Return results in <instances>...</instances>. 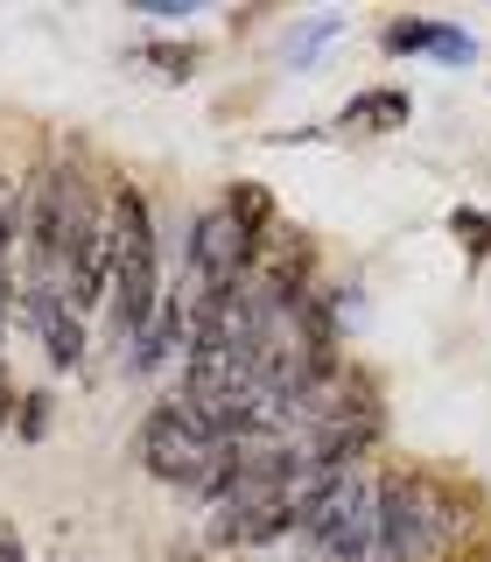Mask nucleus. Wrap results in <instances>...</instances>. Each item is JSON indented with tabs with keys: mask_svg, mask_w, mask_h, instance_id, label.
Here are the masks:
<instances>
[{
	"mask_svg": "<svg viewBox=\"0 0 491 562\" xmlns=\"http://www.w3.org/2000/svg\"><path fill=\"white\" fill-rule=\"evenodd\" d=\"M105 303H113V330L140 338L162 310V254H155V218L148 198L134 183H113V281H105Z\"/></svg>",
	"mask_w": 491,
	"mask_h": 562,
	"instance_id": "f257e3e1",
	"label": "nucleus"
},
{
	"mask_svg": "<svg viewBox=\"0 0 491 562\" xmlns=\"http://www.w3.org/2000/svg\"><path fill=\"white\" fill-rule=\"evenodd\" d=\"M134 450H140V464H148L162 485H175V492H204V499H210V492L232 479V464H239L246 443H225V436H210L190 408H175V401H169V408H155L148 422H140V443H134Z\"/></svg>",
	"mask_w": 491,
	"mask_h": 562,
	"instance_id": "f03ea898",
	"label": "nucleus"
},
{
	"mask_svg": "<svg viewBox=\"0 0 491 562\" xmlns=\"http://www.w3.org/2000/svg\"><path fill=\"white\" fill-rule=\"evenodd\" d=\"M456 541V506L414 471L379 479V541L373 562H443Z\"/></svg>",
	"mask_w": 491,
	"mask_h": 562,
	"instance_id": "7ed1b4c3",
	"label": "nucleus"
},
{
	"mask_svg": "<svg viewBox=\"0 0 491 562\" xmlns=\"http://www.w3.org/2000/svg\"><path fill=\"white\" fill-rule=\"evenodd\" d=\"M302 549L316 562H373L379 541V485L365 471H338L316 499L302 506Z\"/></svg>",
	"mask_w": 491,
	"mask_h": 562,
	"instance_id": "20e7f679",
	"label": "nucleus"
},
{
	"mask_svg": "<svg viewBox=\"0 0 491 562\" xmlns=\"http://www.w3.org/2000/svg\"><path fill=\"white\" fill-rule=\"evenodd\" d=\"M379 43L393 49V57H435V64H470V57H478L464 29H449V22H421V14H408V22H386Z\"/></svg>",
	"mask_w": 491,
	"mask_h": 562,
	"instance_id": "39448f33",
	"label": "nucleus"
},
{
	"mask_svg": "<svg viewBox=\"0 0 491 562\" xmlns=\"http://www.w3.org/2000/svg\"><path fill=\"white\" fill-rule=\"evenodd\" d=\"M22 225H28V204H22V190H14V176L0 169V345H8V303H14V289H22V274H14V239H22Z\"/></svg>",
	"mask_w": 491,
	"mask_h": 562,
	"instance_id": "423d86ee",
	"label": "nucleus"
},
{
	"mask_svg": "<svg viewBox=\"0 0 491 562\" xmlns=\"http://www.w3.org/2000/svg\"><path fill=\"white\" fill-rule=\"evenodd\" d=\"M408 113H414L408 92H358V99L344 105V120H351V127H365V134H393Z\"/></svg>",
	"mask_w": 491,
	"mask_h": 562,
	"instance_id": "0eeeda50",
	"label": "nucleus"
},
{
	"mask_svg": "<svg viewBox=\"0 0 491 562\" xmlns=\"http://www.w3.org/2000/svg\"><path fill=\"white\" fill-rule=\"evenodd\" d=\"M449 225H456V239H464V254H470V260H484V254H491V218H484V211H456Z\"/></svg>",
	"mask_w": 491,
	"mask_h": 562,
	"instance_id": "6e6552de",
	"label": "nucleus"
},
{
	"mask_svg": "<svg viewBox=\"0 0 491 562\" xmlns=\"http://www.w3.org/2000/svg\"><path fill=\"white\" fill-rule=\"evenodd\" d=\"M140 57H155L169 70V78H183V70H197V49H175V43H155V49H140Z\"/></svg>",
	"mask_w": 491,
	"mask_h": 562,
	"instance_id": "1a4fd4ad",
	"label": "nucleus"
},
{
	"mask_svg": "<svg viewBox=\"0 0 491 562\" xmlns=\"http://www.w3.org/2000/svg\"><path fill=\"white\" fill-rule=\"evenodd\" d=\"M43 422H49V401L43 394H35L28 408H14V429H22V436H43Z\"/></svg>",
	"mask_w": 491,
	"mask_h": 562,
	"instance_id": "9d476101",
	"label": "nucleus"
},
{
	"mask_svg": "<svg viewBox=\"0 0 491 562\" xmlns=\"http://www.w3.org/2000/svg\"><path fill=\"white\" fill-rule=\"evenodd\" d=\"M8 408H14V386H8V373H0V422H8Z\"/></svg>",
	"mask_w": 491,
	"mask_h": 562,
	"instance_id": "9b49d317",
	"label": "nucleus"
},
{
	"mask_svg": "<svg viewBox=\"0 0 491 562\" xmlns=\"http://www.w3.org/2000/svg\"><path fill=\"white\" fill-rule=\"evenodd\" d=\"M14 555H22V549H14V535H8V527H0V562H14Z\"/></svg>",
	"mask_w": 491,
	"mask_h": 562,
	"instance_id": "f8f14e48",
	"label": "nucleus"
}]
</instances>
